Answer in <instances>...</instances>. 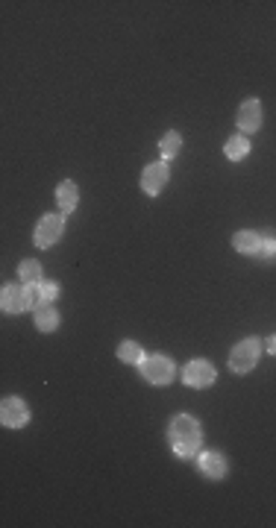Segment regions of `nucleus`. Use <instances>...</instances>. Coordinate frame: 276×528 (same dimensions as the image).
<instances>
[{
	"label": "nucleus",
	"mask_w": 276,
	"mask_h": 528,
	"mask_svg": "<svg viewBox=\"0 0 276 528\" xmlns=\"http://www.w3.org/2000/svg\"><path fill=\"white\" fill-rule=\"evenodd\" d=\"M167 437H171V446L180 458H191L194 452H200L203 434H200V423L188 414H177L171 420V429H167Z\"/></svg>",
	"instance_id": "nucleus-1"
},
{
	"label": "nucleus",
	"mask_w": 276,
	"mask_h": 528,
	"mask_svg": "<svg viewBox=\"0 0 276 528\" xmlns=\"http://www.w3.org/2000/svg\"><path fill=\"white\" fill-rule=\"evenodd\" d=\"M0 305H4L6 314H21V312H27V308H35V305H38V291H35V285H27V288L6 285V288H4V297H0Z\"/></svg>",
	"instance_id": "nucleus-2"
},
{
	"label": "nucleus",
	"mask_w": 276,
	"mask_h": 528,
	"mask_svg": "<svg viewBox=\"0 0 276 528\" xmlns=\"http://www.w3.org/2000/svg\"><path fill=\"white\" fill-rule=\"evenodd\" d=\"M259 352H262V343L256 338H244L232 346L229 352V367L236 373H250L253 367L259 364Z\"/></svg>",
	"instance_id": "nucleus-3"
},
{
	"label": "nucleus",
	"mask_w": 276,
	"mask_h": 528,
	"mask_svg": "<svg viewBox=\"0 0 276 528\" xmlns=\"http://www.w3.org/2000/svg\"><path fill=\"white\" fill-rule=\"evenodd\" d=\"M138 370H141L144 382H150V385H167L174 379V364L167 356H147L138 364Z\"/></svg>",
	"instance_id": "nucleus-4"
},
{
	"label": "nucleus",
	"mask_w": 276,
	"mask_h": 528,
	"mask_svg": "<svg viewBox=\"0 0 276 528\" xmlns=\"http://www.w3.org/2000/svg\"><path fill=\"white\" fill-rule=\"evenodd\" d=\"M0 420H4L6 429H24L30 423V408L24 400L18 396H6L4 405H0Z\"/></svg>",
	"instance_id": "nucleus-5"
},
{
	"label": "nucleus",
	"mask_w": 276,
	"mask_h": 528,
	"mask_svg": "<svg viewBox=\"0 0 276 528\" xmlns=\"http://www.w3.org/2000/svg\"><path fill=\"white\" fill-rule=\"evenodd\" d=\"M182 379L188 387H209V385H215V367H211L209 361L203 358H194V361H188L185 370H182Z\"/></svg>",
	"instance_id": "nucleus-6"
},
{
	"label": "nucleus",
	"mask_w": 276,
	"mask_h": 528,
	"mask_svg": "<svg viewBox=\"0 0 276 528\" xmlns=\"http://www.w3.org/2000/svg\"><path fill=\"white\" fill-rule=\"evenodd\" d=\"M62 229H65L62 217H56V214H45V217H41V224L35 226V247H41V250L53 247L56 241H59V235H62Z\"/></svg>",
	"instance_id": "nucleus-7"
},
{
	"label": "nucleus",
	"mask_w": 276,
	"mask_h": 528,
	"mask_svg": "<svg viewBox=\"0 0 276 528\" xmlns=\"http://www.w3.org/2000/svg\"><path fill=\"white\" fill-rule=\"evenodd\" d=\"M167 165L165 162H153V165H147L144 167V173H141V188H144V194H150V197H156L165 185H167Z\"/></svg>",
	"instance_id": "nucleus-8"
},
{
	"label": "nucleus",
	"mask_w": 276,
	"mask_h": 528,
	"mask_svg": "<svg viewBox=\"0 0 276 528\" xmlns=\"http://www.w3.org/2000/svg\"><path fill=\"white\" fill-rule=\"evenodd\" d=\"M238 126H241V132H256L262 126V103L256 97H250V100L241 103V109H238Z\"/></svg>",
	"instance_id": "nucleus-9"
},
{
	"label": "nucleus",
	"mask_w": 276,
	"mask_h": 528,
	"mask_svg": "<svg viewBox=\"0 0 276 528\" xmlns=\"http://www.w3.org/2000/svg\"><path fill=\"white\" fill-rule=\"evenodd\" d=\"M200 470L206 478H223L226 475V458L221 452H203L200 455Z\"/></svg>",
	"instance_id": "nucleus-10"
},
{
	"label": "nucleus",
	"mask_w": 276,
	"mask_h": 528,
	"mask_svg": "<svg viewBox=\"0 0 276 528\" xmlns=\"http://www.w3.org/2000/svg\"><path fill=\"white\" fill-rule=\"evenodd\" d=\"M232 247H236L238 253H244V255H259L262 253V235L259 232H250V229L236 232V238H232Z\"/></svg>",
	"instance_id": "nucleus-11"
},
{
	"label": "nucleus",
	"mask_w": 276,
	"mask_h": 528,
	"mask_svg": "<svg viewBox=\"0 0 276 528\" xmlns=\"http://www.w3.org/2000/svg\"><path fill=\"white\" fill-rule=\"evenodd\" d=\"M56 200H59V209H62V211L71 214V211L77 209V200H79V191H77V185H74L71 180L59 182V188H56Z\"/></svg>",
	"instance_id": "nucleus-12"
},
{
	"label": "nucleus",
	"mask_w": 276,
	"mask_h": 528,
	"mask_svg": "<svg viewBox=\"0 0 276 528\" xmlns=\"http://www.w3.org/2000/svg\"><path fill=\"white\" fill-rule=\"evenodd\" d=\"M33 320H35V326L41 329V332H53V329L59 326V314H56V308H53L50 302H45V305H35Z\"/></svg>",
	"instance_id": "nucleus-13"
},
{
	"label": "nucleus",
	"mask_w": 276,
	"mask_h": 528,
	"mask_svg": "<svg viewBox=\"0 0 276 528\" xmlns=\"http://www.w3.org/2000/svg\"><path fill=\"white\" fill-rule=\"evenodd\" d=\"M223 153H226V159L241 162L247 153H250V141H247L244 136H236V138H229V141L223 144Z\"/></svg>",
	"instance_id": "nucleus-14"
},
{
	"label": "nucleus",
	"mask_w": 276,
	"mask_h": 528,
	"mask_svg": "<svg viewBox=\"0 0 276 528\" xmlns=\"http://www.w3.org/2000/svg\"><path fill=\"white\" fill-rule=\"evenodd\" d=\"M118 358L123 361V364H141L144 361V352H141V346L136 343V341H123L121 346H118Z\"/></svg>",
	"instance_id": "nucleus-15"
},
{
	"label": "nucleus",
	"mask_w": 276,
	"mask_h": 528,
	"mask_svg": "<svg viewBox=\"0 0 276 528\" xmlns=\"http://www.w3.org/2000/svg\"><path fill=\"white\" fill-rule=\"evenodd\" d=\"M21 282H24V285H41V282H45V279H41V264L38 261H33V258H27L24 264H21Z\"/></svg>",
	"instance_id": "nucleus-16"
},
{
	"label": "nucleus",
	"mask_w": 276,
	"mask_h": 528,
	"mask_svg": "<svg viewBox=\"0 0 276 528\" xmlns=\"http://www.w3.org/2000/svg\"><path fill=\"white\" fill-rule=\"evenodd\" d=\"M159 150H162L165 159H174L177 153L182 150V136H180V132H167V136L162 138V144H159Z\"/></svg>",
	"instance_id": "nucleus-17"
},
{
	"label": "nucleus",
	"mask_w": 276,
	"mask_h": 528,
	"mask_svg": "<svg viewBox=\"0 0 276 528\" xmlns=\"http://www.w3.org/2000/svg\"><path fill=\"white\" fill-rule=\"evenodd\" d=\"M35 291H38V305H45V302H53L59 297V285L56 282H41V285H35Z\"/></svg>",
	"instance_id": "nucleus-18"
},
{
	"label": "nucleus",
	"mask_w": 276,
	"mask_h": 528,
	"mask_svg": "<svg viewBox=\"0 0 276 528\" xmlns=\"http://www.w3.org/2000/svg\"><path fill=\"white\" fill-rule=\"evenodd\" d=\"M259 255L267 258V261H276V232H265L262 235V253Z\"/></svg>",
	"instance_id": "nucleus-19"
},
{
	"label": "nucleus",
	"mask_w": 276,
	"mask_h": 528,
	"mask_svg": "<svg viewBox=\"0 0 276 528\" xmlns=\"http://www.w3.org/2000/svg\"><path fill=\"white\" fill-rule=\"evenodd\" d=\"M267 352H270V356H276V335L267 341Z\"/></svg>",
	"instance_id": "nucleus-20"
}]
</instances>
